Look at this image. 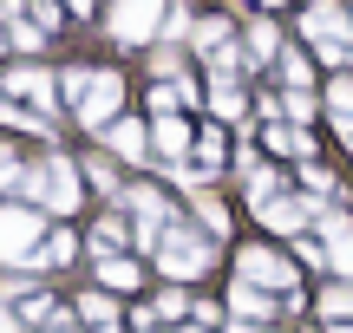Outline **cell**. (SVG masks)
I'll return each mask as SVG.
<instances>
[{"label": "cell", "instance_id": "32", "mask_svg": "<svg viewBox=\"0 0 353 333\" xmlns=\"http://www.w3.org/2000/svg\"><path fill=\"white\" fill-rule=\"evenodd\" d=\"M52 333H79V327H72V321H65V314H59V321H52Z\"/></svg>", "mask_w": 353, "mask_h": 333}, {"label": "cell", "instance_id": "30", "mask_svg": "<svg viewBox=\"0 0 353 333\" xmlns=\"http://www.w3.org/2000/svg\"><path fill=\"white\" fill-rule=\"evenodd\" d=\"M33 13H39V33H46V26H59V7H52V0H33Z\"/></svg>", "mask_w": 353, "mask_h": 333}, {"label": "cell", "instance_id": "20", "mask_svg": "<svg viewBox=\"0 0 353 333\" xmlns=\"http://www.w3.org/2000/svg\"><path fill=\"white\" fill-rule=\"evenodd\" d=\"M268 144H275L281 157H307V131H294V125H275V131H268Z\"/></svg>", "mask_w": 353, "mask_h": 333}, {"label": "cell", "instance_id": "29", "mask_svg": "<svg viewBox=\"0 0 353 333\" xmlns=\"http://www.w3.org/2000/svg\"><path fill=\"white\" fill-rule=\"evenodd\" d=\"M294 255H301L307 268H327V242H307V235H301V248H294Z\"/></svg>", "mask_w": 353, "mask_h": 333}, {"label": "cell", "instance_id": "28", "mask_svg": "<svg viewBox=\"0 0 353 333\" xmlns=\"http://www.w3.org/2000/svg\"><path fill=\"white\" fill-rule=\"evenodd\" d=\"M288 118H314V92H288V105H281Z\"/></svg>", "mask_w": 353, "mask_h": 333}, {"label": "cell", "instance_id": "33", "mask_svg": "<svg viewBox=\"0 0 353 333\" xmlns=\"http://www.w3.org/2000/svg\"><path fill=\"white\" fill-rule=\"evenodd\" d=\"M223 333H255V327H249V321H229V327H223Z\"/></svg>", "mask_w": 353, "mask_h": 333}, {"label": "cell", "instance_id": "27", "mask_svg": "<svg viewBox=\"0 0 353 333\" xmlns=\"http://www.w3.org/2000/svg\"><path fill=\"white\" fill-rule=\"evenodd\" d=\"M176 98H190V85H157V92H151V111H170Z\"/></svg>", "mask_w": 353, "mask_h": 333}, {"label": "cell", "instance_id": "1", "mask_svg": "<svg viewBox=\"0 0 353 333\" xmlns=\"http://www.w3.org/2000/svg\"><path fill=\"white\" fill-rule=\"evenodd\" d=\"M157 275H164L170 288H183V281H196V275H210V261H216V248L203 242L196 229H170L164 242H157Z\"/></svg>", "mask_w": 353, "mask_h": 333}, {"label": "cell", "instance_id": "3", "mask_svg": "<svg viewBox=\"0 0 353 333\" xmlns=\"http://www.w3.org/2000/svg\"><path fill=\"white\" fill-rule=\"evenodd\" d=\"M236 281H249V288H262V294H294V261H281L275 248H242L236 255Z\"/></svg>", "mask_w": 353, "mask_h": 333}, {"label": "cell", "instance_id": "15", "mask_svg": "<svg viewBox=\"0 0 353 333\" xmlns=\"http://www.w3.org/2000/svg\"><path fill=\"white\" fill-rule=\"evenodd\" d=\"M151 138H157V151H164V157H183L190 144H196V138H190V125H176V118H157Z\"/></svg>", "mask_w": 353, "mask_h": 333}, {"label": "cell", "instance_id": "8", "mask_svg": "<svg viewBox=\"0 0 353 333\" xmlns=\"http://www.w3.org/2000/svg\"><path fill=\"white\" fill-rule=\"evenodd\" d=\"M118 98H125V85H118V72H92V92H85V105H79V118H85L92 131H99V125H112Z\"/></svg>", "mask_w": 353, "mask_h": 333}, {"label": "cell", "instance_id": "38", "mask_svg": "<svg viewBox=\"0 0 353 333\" xmlns=\"http://www.w3.org/2000/svg\"><path fill=\"white\" fill-rule=\"evenodd\" d=\"M268 7H275V0H268Z\"/></svg>", "mask_w": 353, "mask_h": 333}, {"label": "cell", "instance_id": "12", "mask_svg": "<svg viewBox=\"0 0 353 333\" xmlns=\"http://www.w3.org/2000/svg\"><path fill=\"white\" fill-rule=\"evenodd\" d=\"M65 261H79V235L72 229H52L46 242H39V268H65Z\"/></svg>", "mask_w": 353, "mask_h": 333}, {"label": "cell", "instance_id": "19", "mask_svg": "<svg viewBox=\"0 0 353 333\" xmlns=\"http://www.w3.org/2000/svg\"><path fill=\"white\" fill-rule=\"evenodd\" d=\"M190 308H196V301H190L183 288H157V294H151V314H157V321H183Z\"/></svg>", "mask_w": 353, "mask_h": 333}, {"label": "cell", "instance_id": "13", "mask_svg": "<svg viewBox=\"0 0 353 333\" xmlns=\"http://www.w3.org/2000/svg\"><path fill=\"white\" fill-rule=\"evenodd\" d=\"M7 92H20V98H26V105H39V111L52 105V78H46V72H33V65H26V72H13V78H7Z\"/></svg>", "mask_w": 353, "mask_h": 333}, {"label": "cell", "instance_id": "34", "mask_svg": "<svg viewBox=\"0 0 353 333\" xmlns=\"http://www.w3.org/2000/svg\"><path fill=\"white\" fill-rule=\"evenodd\" d=\"M327 333H353V321H334V327H327Z\"/></svg>", "mask_w": 353, "mask_h": 333}, {"label": "cell", "instance_id": "7", "mask_svg": "<svg viewBox=\"0 0 353 333\" xmlns=\"http://www.w3.org/2000/svg\"><path fill=\"white\" fill-rule=\"evenodd\" d=\"M321 242H327V268L341 281H353V222L341 209H321Z\"/></svg>", "mask_w": 353, "mask_h": 333}, {"label": "cell", "instance_id": "5", "mask_svg": "<svg viewBox=\"0 0 353 333\" xmlns=\"http://www.w3.org/2000/svg\"><path fill=\"white\" fill-rule=\"evenodd\" d=\"M255 222L275 229V235H294V229H307V222H321V203L301 196V190H281V196H268V203L255 209Z\"/></svg>", "mask_w": 353, "mask_h": 333}, {"label": "cell", "instance_id": "31", "mask_svg": "<svg viewBox=\"0 0 353 333\" xmlns=\"http://www.w3.org/2000/svg\"><path fill=\"white\" fill-rule=\"evenodd\" d=\"M0 333H26V327H20V314H13L7 301H0Z\"/></svg>", "mask_w": 353, "mask_h": 333}, {"label": "cell", "instance_id": "4", "mask_svg": "<svg viewBox=\"0 0 353 333\" xmlns=\"http://www.w3.org/2000/svg\"><path fill=\"white\" fill-rule=\"evenodd\" d=\"M26 190H33L46 209H59V216H65V209H79V170L65 164V157H46V164L26 177Z\"/></svg>", "mask_w": 353, "mask_h": 333}, {"label": "cell", "instance_id": "16", "mask_svg": "<svg viewBox=\"0 0 353 333\" xmlns=\"http://www.w3.org/2000/svg\"><path fill=\"white\" fill-rule=\"evenodd\" d=\"M321 314H327V327L353 321V281H327V288H321Z\"/></svg>", "mask_w": 353, "mask_h": 333}, {"label": "cell", "instance_id": "9", "mask_svg": "<svg viewBox=\"0 0 353 333\" xmlns=\"http://www.w3.org/2000/svg\"><path fill=\"white\" fill-rule=\"evenodd\" d=\"M151 20H157V0H118V7H112V33L125 39V46L151 39Z\"/></svg>", "mask_w": 353, "mask_h": 333}, {"label": "cell", "instance_id": "26", "mask_svg": "<svg viewBox=\"0 0 353 333\" xmlns=\"http://www.w3.org/2000/svg\"><path fill=\"white\" fill-rule=\"evenodd\" d=\"M85 177L99 183V196H112V190H118V170L105 164V157H92V164H85Z\"/></svg>", "mask_w": 353, "mask_h": 333}, {"label": "cell", "instance_id": "18", "mask_svg": "<svg viewBox=\"0 0 353 333\" xmlns=\"http://www.w3.org/2000/svg\"><path fill=\"white\" fill-rule=\"evenodd\" d=\"M99 281H105V288H138L144 275H138V261H131V255H105V261H99Z\"/></svg>", "mask_w": 353, "mask_h": 333}, {"label": "cell", "instance_id": "6", "mask_svg": "<svg viewBox=\"0 0 353 333\" xmlns=\"http://www.w3.org/2000/svg\"><path fill=\"white\" fill-rule=\"evenodd\" d=\"M307 39H314V52L321 59H353V39H347V20H341V7H307Z\"/></svg>", "mask_w": 353, "mask_h": 333}, {"label": "cell", "instance_id": "21", "mask_svg": "<svg viewBox=\"0 0 353 333\" xmlns=\"http://www.w3.org/2000/svg\"><path fill=\"white\" fill-rule=\"evenodd\" d=\"M327 105H334V125H341L347 138H353V85H347V78H341V85L327 92Z\"/></svg>", "mask_w": 353, "mask_h": 333}, {"label": "cell", "instance_id": "14", "mask_svg": "<svg viewBox=\"0 0 353 333\" xmlns=\"http://www.w3.org/2000/svg\"><path fill=\"white\" fill-rule=\"evenodd\" d=\"M105 144H112L125 164H138V157L151 151V144H144V125H112V131H105Z\"/></svg>", "mask_w": 353, "mask_h": 333}, {"label": "cell", "instance_id": "2", "mask_svg": "<svg viewBox=\"0 0 353 333\" xmlns=\"http://www.w3.org/2000/svg\"><path fill=\"white\" fill-rule=\"evenodd\" d=\"M39 242H46V229H39L33 209L26 203H0V268L39 261Z\"/></svg>", "mask_w": 353, "mask_h": 333}, {"label": "cell", "instance_id": "22", "mask_svg": "<svg viewBox=\"0 0 353 333\" xmlns=\"http://www.w3.org/2000/svg\"><path fill=\"white\" fill-rule=\"evenodd\" d=\"M242 52H249V59L262 65L268 52H275V26H249V39H242Z\"/></svg>", "mask_w": 353, "mask_h": 333}, {"label": "cell", "instance_id": "37", "mask_svg": "<svg viewBox=\"0 0 353 333\" xmlns=\"http://www.w3.org/2000/svg\"><path fill=\"white\" fill-rule=\"evenodd\" d=\"M0 46H7V39H0Z\"/></svg>", "mask_w": 353, "mask_h": 333}, {"label": "cell", "instance_id": "25", "mask_svg": "<svg viewBox=\"0 0 353 333\" xmlns=\"http://www.w3.org/2000/svg\"><path fill=\"white\" fill-rule=\"evenodd\" d=\"M196 222H203V229H229V216H223L216 196H196Z\"/></svg>", "mask_w": 353, "mask_h": 333}, {"label": "cell", "instance_id": "10", "mask_svg": "<svg viewBox=\"0 0 353 333\" xmlns=\"http://www.w3.org/2000/svg\"><path fill=\"white\" fill-rule=\"evenodd\" d=\"M79 327H92V333H118V301L112 294H79Z\"/></svg>", "mask_w": 353, "mask_h": 333}, {"label": "cell", "instance_id": "36", "mask_svg": "<svg viewBox=\"0 0 353 333\" xmlns=\"http://www.w3.org/2000/svg\"><path fill=\"white\" fill-rule=\"evenodd\" d=\"M176 333H210V327H196V321H190V327H176Z\"/></svg>", "mask_w": 353, "mask_h": 333}, {"label": "cell", "instance_id": "17", "mask_svg": "<svg viewBox=\"0 0 353 333\" xmlns=\"http://www.w3.org/2000/svg\"><path fill=\"white\" fill-rule=\"evenodd\" d=\"M125 242H131L125 216H105L99 229H92V248H99V261H105V255H118V248H125Z\"/></svg>", "mask_w": 353, "mask_h": 333}, {"label": "cell", "instance_id": "23", "mask_svg": "<svg viewBox=\"0 0 353 333\" xmlns=\"http://www.w3.org/2000/svg\"><path fill=\"white\" fill-rule=\"evenodd\" d=\"M210 105H216L223 118H236V111H242V92L229 85V78H216V85H210Z\"/></svg>", "mask_w": 353, "mask_h": 333}, {"label": "cell", "instance_id": "35", "mask_svg": "<svg viewBox=\"0 0 353 333\" xmlns=\"http://www.w3.org/2000/svg\"><path fill=\"white\" fill-rule=\"evenodd\" d=\"M72 13H92V0H72Z\"/></svg>", "mask_w": 353, "mask_h": 333}, {"label": "cell", "instance_id": "24", "mask_svg": "<svg viewBox=\"0 0 353 333\" xmlns=\"http://www.w3.org/2000/svg\"><path fill=\"white\" fill-rule=\"evenodd\" d=\"M196 164H203V170L223 164V131H203V138H196Z\"/></svg>", "mask_w": 353, "mask_h": 333}, {"label": "cell", "instance_id": "11", "mask_svg": "<svg viewBox=\"0 0 353 333\" xmlns=\"http://www.w3.org/2000/svg\"><path fill=\"white\" fill-rule=\"evenodd\" d=\"M223 301H229V314H236V321H268V314H275V301H268L262 288H249V281H236Z\"/></svg>", "mask_w": 353, "mask_h": 333}]
</instances>
